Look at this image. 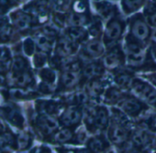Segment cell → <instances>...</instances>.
I'll return each instance as SVG.
<instances>
[{"instance_id": "6da1fadb", "label": "cell", "mask_w": 156, "mask_h": 153, "mask_svg": "<svg viewBox=\"0 0 156 153\" xmlns=\"http://www.w3.org/2000/svg\"><path fill=\"white\" fill-rule=\"evenodd\" d=\"M132 89L138 96L146 102L148 101V104L156 109V91L152 87L141 81L136 80L132 83Z\"/></svg>"}, {"instance_id": "7a4b0ae2", "label": "cell", "mask_w": 156, "mask_h": 153, "mask_svg": "<svg viewBox=\"0 0 156 153\" xmlns=\"http://www.w3.org/2000/svg\"><path fill=\"white\" fill-rule=\"evenodd\" d=\"M37 126L40 131L44 135H49L55 131L58 127V123L54 118L49 116H42L38 118Z\"/></svg>"}, {"instance_id": "3957f363", "label": "cell", "mask_w": 156, "mask_h": 153, "mask_svg": "<svg viewBox=\"0 0 156 153\" xmlns=\"http://www.w3.org/2000/svg\"><path fill=\"white\" fill-rule=\"evenodd\" d=\"M89 117L92 119V122L96 127L98 128H105L108 123V114L106 108L98 107L93 111L89 115Z\"/></svg>"}, {"instance_id": "277c9868", "label": "cell", "mask_w": 156, "mask_h": 153, "mask_svg": "<svg viewBox=\"0 0 156 153\" xmlns=\"http://www.w3.org/2000/svg\"><path fill=\"white\" fill-rule=\"evenodd\" d=\"M81 111L76 107H70L64 111L61 116V121L65 126H73L80 122L81 120Z\"/></svg>"}, {"instance_id": "5b68a950", "label": "cell", "mask_w": 156, "mask_h": 153, "mask_svg": "<svg viewBox=\"0 0 156 153\" xmlns=\"http://www.w3.org/2000/svg\"><path fill=\"white\" fill-rule=\"evenodd\" d=\"M119 107L129 116H137L141 110V104L135 98H125L119 102Z\"/></svg>"}, {"instance_id": "8992f818", "label": "cell", "mask_w": 156, "mask_h": 153, "mask_svg": "<svg viewBox=\"0 0 156 153\" xmlns=\"http://www.w3.org/2000/svg\"><path fill=\"white\" fill-rule=\"evenodd\" d=\"M127 137H128V133L126 129L120 125H117V124L112 125L108 130L109 139L116 144H120L124 142L127 139Z\"/></svg>"}, {"instance_id": "52a82bcc", "label": "cell", "mask_w": 156, "mask_h": 153, "mask_svg": "<svg viewBox=\"0 0 156 153\" xmlns=\"http://www.w3.org/2000/svg\"><path fill=\"white\" fill-rule=\"evenodd\" d=\"M131 32L137 40H145L149 36V28L143 20L137 19L131 26Z\"/></svg>"}, {"instance_id": "ba28073f", "label": "cell", "mask_w": 156, "mask_h": 153, "mask_svg": "<svg viewBox=\"0 0 156 153\" xmlns=\"http://www.w3.org/2000/svg\"><path fill=\"white\" fill-rule=\"evenodd\" d=\"M11 19H12L14 25L21 30H28L31 23L30 16L24 12H21V11H18V12L12 14Z\"/></svg>"}, {"instance_id": "9c48e42d", "label": "cell", "mask_w": 156, "mask_h": 153, "mask_svg": "<svg viewBox=\"0 0 156 153\" xmlns=\"http://www.w3.org/2000/svg\"><path fill=\"white\" fill-rule=\"evenodd\" d=\"M122 33V26L119 21H110L106 29L105 37L108 40H114L120 37Z\"/></svg>"}, {"instance_id": "30bf717a", "label": "cell", "mask_w": 156, "mask_h": 153, "mask_svg": "<svg viewBox=\"0 0 156 153\" xmlns=\"http://www.w3.org/2000/svg\"><path fill=\"white\" fill-rule=\"evenodd\" d=\"M2 114L3 116L9 119L10 122H12L13 124H15L18 127H20L23 124V118L22 116L19 114L18 111H16L15 109L7 106V107H3L2 109Z\"/></svg>"}, {"instance_id": "8fae6325", "label": "cell", "mask_w": 156, "mask_h": 153, "mask_svg": "<svg viewBox=\"0 0 156 153\" xmlns=\"http://www.w3.org/2000/svg\"><path fill=\"white\" fill-rule=\"evenodd\" d=\"M86 51L87 55L91 57H98L104 52L103 44L98 40H92L87 43L86 47Z\"/></svg>"}, {"instance_id": "7c38bea8", "label": "cell", "mask_w": 156, "mask_h": 153, "mask_svg": "<svg viewBox=\"0 0 156 153\" xmlns=\"http://www.w3.org/2000/svg\"><path fill=\"white\" fill-rule=\"evenodd\" d=\"M73 40H68L65 39L60 40L58 45H57V51L60 55L62 56H67L70 55L73 52L74 47H73Z\"/></svg>"}, {"instance_id": "4fadbf2b", "label": "cell", "mask_w": 156, "mask_h": 153, "mask_svg": "<svg viewBox=\"0 0 156 153\" xmlns=\"http://www.w3.org/2000/svg\"><path fill=\"white\" fill-rule=\"evenodd\" d=\"M120 61H121V56L119 50H112L104 59V64L108 68L118 67L120 64Z\"/></svg>"}, {"instance_id": "5bb4252c", "label": "cell", "mask_w": 156, "mask_h": 153, "mask_svg": "<svg viewBox=\"0 0 156 153\" xmlns=\"http://www.w3.org/2000/svg\"><path fill=\"white\" fill-rule=\"evenodd\" d=\"M36 42L38 47L43 51H50L52 48L51 37L47 34H39L36 38Z\"/></svg>"}, {"instance_id": "9a60e30c", "label": "cell", "mask_w": 156, "mask_h": 153, "mask_svg": "<svg viewBox=\"0 0 156 153\" xmlns=\"http://www.w3.org/2000/svg\"><path fill=\"white\" fill-rule=\"evenodd\" d=\"M87 147H88V149L91 152H93V153H99V152L104 150V148L106 147V143H105V140L102 137H97L90 138L88 140Z\"/></svg>"}, {"instance_id": "2e32d148", "label": "cell", "mask_w": 156, "mask_h": 153, "mask_svg": "<svg viewBox=\"0 0 156 153\" xmlns=\"http://www.w3.org/2000/svg\"><path fill=\"white\" fill-rule=\"evenodd\" d=\"M87 32L81 27H73L68 30V36L73 41H81L87 38Z\"/></svg>"}, {"instance_id": "e0dca14e", "label": "cell", "mask_w": 156, "mask_h": 153, "mask_svg": "<svg viewBox=\"0 0 156 153\" xmlns=\"http://www.w3.org/2000/svg\"><path fill=\"white\" fill-rule=\"evenodd\" d=\"M78 81V73L76 71H66L62 76V83L64 87H72Z\"/></svg>"}, {"instance_id": "ac0fdd59", "label": "cell", "mask_w": 156, "mask_h": 153, "mask_svg": "<svg viewBox=\"0 0 156 153\" xmlns=\"http://www.w3.org/2000/svg\"><path fill=\"white\" fill-rule=\"evenodd\" d=\"M104 72V68L96 63H91L86 66L84 69V74L87 77H97V76L101 75Z\"/></svg>"}, {"instance_id": "d6986e66", "label": "cell", "mask_w": 156, "mask_h": 153, "mask_svg": "<svg viewBox=\"0 0 156 153\" xmlns=\"http://www.w3.org/2000/svg\"><path fill=\"white\" fill-rule=\"evenodd\" d=\"M143 0H122V7L126 13H131L138 10L141 5Z\"/></svg>"}, {"instance_id": "ffe728a7", "label": "cell", "mask_w": 156, "mask_h": 153, "mask_svg": "<svg viewBox=\"0 0 156 153\" xmlns=\"http://www.w3.org/2000/svg\"><path fill=\"white\" fill-rule=\"evenodd\" d=\"M14 81H15L17 85L23 87V86L28 85L32 81V77H31V74L30 72L22 71V72H18Z\"/></svg>"}, {"instance_id": "44dd1931", "label": "cell", "mask_w": 156, "mask_h": 153, "mask_svg": "<svg viewBox=\"0 0 156 153\" xmlns=\"http://www.w3.org/2000/svg\"><path fill=\"white\" fill-rule=\"evenodd\" d=\"M149 140H150L149 136L144 131H137L132 137V141L134 145L138 147H143L147 145Z\"/></svg>"}, {"instance_id": "7402d4cb", "label": "cell", "mask_w": 156, "mask_h": 153, "mask_svg": "<svg viewBox=\"0 0 156 153\" xmlns=\"http://www.w3.org/2000/svg\"><path fill=\"white\" fill-rule=\"evenodd\" d=\"M69 22L74 27H80L87 22V18L86 15L81 13H73L69 17Z\"/></svg>"}, {"instance_id": "603a6c76", "label": "cell", "mask_w": 156, "mask_h": 153, "mask_svg": "<svg viewBox=\"0 0 156 153\" xmlns=\"http://www.w3.org/2000/svg\"><path fill=\"white\" fill-rule=\"evenodd\" d=\"M115 82L118 85L127 88L131 84V78L127 73H119L115 77Z\"/></svg>"}, {"instance_id": "cb8c5ba5", "label": "cell", "mask_w": 156, "mask_h": 153, "mask_svg": "<svg viewBox=\"0 0 156 153\" xmlns=\"http://www.w3.org/2000/svg\"><path fill=\"white\" fill-rule=\"evenodd\" d=\"M73 136V133L70 129L68 128H63L60 131H58L55 135V140L60 143H63L71 139Z\"/></svg>"}, {"instance_id": "d4e9b609", "label": "cell", "mask_w": 156, "mask_h": 153, "mask_svg": "<svg viewBox=\"0 0 156 153\" xmlns=\"http://www.w3.org/2000/svg\"><path fill=\"white\" fill-rule=\"evenodd\" d=\"M27 66V61L22 58V57H17L15 58L14 61H13V70L18 73V72H21L24 71V69Z\"/></svg>"}, {"instance_id": "484cf974", "label": "cell", "mask_w": 156, "mask_h": 153, "mask_svg": "<svg viewBox=\"0 0 156 153\" xmlns=\"http://www.w3.org/2000/svg\"><path fill=\"white\" fill-rule=\"evenodd\" d=\"M1 143H2V148H10L14 145L15 143V139L12 134L10 133H3L2 137H1Z\"/></svg>"}, {"instance_id": "4316f807", "label": "cell", "mask_w": 156, "mask_h": 153, "mask_svg": "<svg viewBox=\"0 0 156 153\" xmlns=\"http://www.w3.org/2000/svg\"><path fill=\"white\" fill-rule=\"evenodd\" d=\"M41 110L46 114H54L58 110V106L53 102H43L41 104Z\"/></svg>"}, {"instance_id": "83f0119b", "label": "cell", "mask_w": 156, "mask_h": 153, "mask_svg": "<svg viewBox=\"0 0 156 153\" xmlns=\"http://www.w3.org/2000/svg\"><path fill=\"white\" fill-rule=\"evenodd\" d=\"M98 12L102 15V16H104V17H108V16H110V14H111V12H112V8H111V6L109 5V4H108V3H100V4H98Z\"/></svg>"}, {"instance_id": "f1b7e54d", "label": "cell", "mask_w": 156, "mask_h": 153, "mask_svg": "<svg viewBox=\"0 0 156 153\" xmlns=\"http://www.w3.org/2000/svg\"><path fill=\"white\" fill-rule=\"evenodd\" d=\"M30 144V137L29 135L27 134H21L19 138H18V145L20 147V148L21 149H25L29 147V145Z\"/></svg>"}, {"instance_id": "f546056e", "label": "cell", "mask_w": 156, "mask_h": 153, "mask_svg": "<svg viewBox=\"0 0 156 153\" xmlns=\"http://www.w3.org/2000/svg\"><path fill=\"white\" fill-rule=\"evenodd\" d=\"M70 0H52V4L55 9L59 11H64L69 7Z\"/></svg>"}, {"instance_id": "4dcf8cb0", "label": "cell", "mask_w": 156, "mask_h": 153, "mask_svg": "<svg viewBox=\"0 0 156 153\" xmlns=\"http://www.w3.org/2000/svg\"><path fill=\"white\" fill-rule=\"evenodd\" d=\"M41 77L46 84H51V83H53L55 79V74L52 71L49 69H45L44 71H42Z\"/></svg>"}, {"instance_id": "1f68e13d", "label": "cell", "mask_w": 156, "mask_h": 153, "mask_svg": "<svg viewBox=\"0 0 156 153\" xmlns=\"http://www.w3.org/2000/svg\"><path fill=\"white\" fill-rule=\"evenodd\" d=\"M119 98H120V93L116 89H110L106 96V100L111 103L119 101Z\"/></svg>"}, {"instance_id": "d6a6232c", "label": "cell", "mask_w": 156, "mask_h": 153, "mask_svg": "<svg viewBox=\"0 0 156 153\" xmlns=\"http://www.w3.org/2000/svg\"><path fill=\"white\" fill-rule=\"evenodd\" d=\"M23 50L25 51L26 54L28 55H31L35 50V45H34V42L30 40V39H27L25 41H24V44H23Z\"/></svg>"}, {"instance_id": "836d02e7", "label": "cell", "mask_w": 156, "mask_h": 153, "mask_svg": "<svg viewBox=\"0 0 156 153\" xmlns=\"http://www.w3.org/2000/svg\"><path fill=\"white\" fill-rule=\"evenodd\" d=\"M10 62V53L8 50H5L4 48L2 49V54H1V63H2V71L4 70L7 65H9ZM9 68V67H7Z\"/></svg>"}, {"instance_id": "e575fe53", "label": "cell", "mask_w": 156, "mask_h": 153, "mask_svg": "<svg viewBox=\"0 0 156 153\" xmlns=\"http://www.w3.org/2000/svg\"><path fill=\"white\" fill-rule=\"evenodd\" d=\"M34 61H35L36 67H41L42 65H44V63H45V61H46V57H45L43 54L39 53V54H37V55L35 56Z\"/></svg>"}, {"instance_id": "d590c367", "label": "cell", "mask_w": 156, "mask_h": 153, "mask_svg": "<svg viewBox=\"0 0 156 153\" xmlns=\"http://www.w3.org/2000/svg\"><path fill=\"white\" fill-rule=\"evenodd\" d=\"M10 33H11V28L8 24H3L1 28V35L3 40H5V38H8L10 35Z\"/></svg>"}, {"instance_id": "8d00e7d4", "label": "cell", "mask_w": 156, "mask_h": 153, "mask_svg": "<svg viewBox=\"0 0 156 153\" xmlns=\"http://www.w3.org/2000/svg\"><path fill=\"white\" fill-rule=\"evenodd\" d=\"M89 88H90V91L95 95H98L100 93V91H101V86L98 82L91 83L90 85H89Z\"/></svg>"}, {"instance_id": "74e56055", "label": "cell", "mask_w": 156, "mask_h": 153, "mask_svg": "<svg viewBox=\"0 0 156 153\" xmlns=\"http://www.w3.org/2000/svg\"><path fill=\"white\" fill-rule=\"evenodd\" d=\"M146 125L151 130H156V116H150L146 120Z\"/></svg>"}, {"instance_id": "f35d334b", "label": "cell", "mask_w": 156, "mask_h": 153, "mask_svg": "<svg viewBox=\"0 0 156 153\" xmlns=\"http://www.w3.org/2000/svg\"><path fill=\"white\" fill-rule=\"evenodd\" d=\"M86 137H87V135H86V133L84 131H80L79 133H78V135H77V139H78V141L81 142V143H83L86 140Z\"/></svg>"}, {"instance_id": "ab89813d", "label": "cell", "mask_w": 156, "mask_h": 153, "mask_svg": "<svg viewBox=\"0 0 156 153\" xmlns=\"http://www.w3.org/2000/svg\"><path fill=\"white\" fill-rule=\"evenodd\" d=\"M148 20H149V22H150L151 25L156 27V13L151 14V15L149 17V19H148Z\"/></svg>"}, {"instance_id": "60d3db41", "label": "cell", "mask_w": 156, "mask_h": 153, "mask_svg": "<svg viewBox=\"0 0 156 153\" xmlns=\"http://www.w3.org/2000/svg\"><path fill=\"white\" fill-rule=\"evenodd\" d=\"M35 153H49V149L46 148H39L35 150Z\"/></svg>"}, {"instance_id": "b9f144b4", "label": "cell", "mask_w": 156, "mask_h": 153, "mask_svg": "<svg viewBox=\"0 0 156 153\" xmlns=\"http://www.w3.org/2000/svg\"><path fill=\"white\" fill-rule=\"evenodd\" d=\"M76 153H91V151L89 149H79L76 151Z\"/></svg>"}, {"instance_id": "7bdbcfd3", "label": "cell", "mask_w": 156, "mask_h": 153, "mask_svg": "<svg viewBox=\"0 0 156 153\" xmlns=\"http://www.w3.org/2000/svg\"><path fill=\"white\" fill-rule=\"evenodd\" d=\"M126 153H140V151H138V150H136V149H132V148H130V149L127 150V151H126Z\"/></svg>"}, {"instance_id": "ee69618b", "label": "cell", "mask_w": 156, "mask_h": 153, "mask_svg": "<svg viewBox=\"0 0 156 153\" xmlns=\"http://www.w3.org/2000/svg\"><path fill=\"white\" fill-rule=\"evenodd\" d=\"M151 82L156 85V74L152 75V77H151Z\"/></svg>"}, {"instance_id": "f6af8a7d", "label": "cell", "mask_w": 156, "mask_h": 153, "mask_svg": "<svg viewBox=\"0 0 156 153\" xmlns=\"http://www.w3.org/2000/svg\"><path fill=\"white\" fill-rule=\"evenodd\" d=\"M108 153H116V152H115V151H113V150H112V151H109V152H108Z\"/></svg>"}, {"instance_id": "bcb514c9", "label": "cell", "mask_w": 156, "mask_h": 153, "mask_svg": "<svg viewBox=\"0 0 156 153\" xmlns=\"http://www.w3.org/2000/svg\"><path fill=\"white\" fill-rule=\"evenodd\" d=\"M96 1H102V0H96Z\"/></svg>"}, {"instance_id": "7dc6e473", "label": "cell", "mask_w": 156, "mask_h": 153, "mask_svg": "<svg viewBox=\"0 0 156 153\" xmlns=\"http://www.w3.org/2000/svg\"><path fill=\"white\" fill-rule=\"evenodd\" d=\"M154 153H156V151H155V152H154Z\"/></svg>"}]
</instances>
